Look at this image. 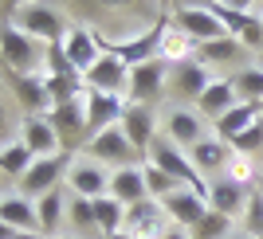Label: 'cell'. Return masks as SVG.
Here are the masks:
<instances>
[{"mask_svg": "<svg viewBox=\"0 0 263 239\" xmlns=\"http://www.w3.org/2000/svg\"><path fill=\"white\" fill-rule=\"evenodd\" d=\"M243 235L259 239L263 235V188H252L248 192V208H243Z\"/></svg>", "mask_w": 263, "mask_h": 239, "instance_id": "obj_36", "label": "cell"}, {"mask_svg": "<svg viewBox=\"0 0 263 239\" xmlns=\"http://www.w3.org/2000/svg\"><path fill=\"white\" fill-rule=\"evenodd\" d=\"M145 161H154L157 169H165V173L173 176L181 188H189V192H197V196H204V200H209V188H212V185L197 173V165L189 161V153L181 149V145H173L169 137H161V133H157L154 145H149V153H145Z\"/></svg>", "mask_w": 263, "mask_h": 239, "instance_id": "obj_1", "label": "cell"}, {"mask_svg": "<svg viewBox=\"0 0 263 239\" xmlns=\"http://www.w3.org/2000/svg\"><path fill=\"white\" fill-rule=\"evenodd\" d=\"M44 55H47V47L35 44L32 35L16 32L12 24L0 28V63L8 67L12 75H40L44 71Z\"/></svg>", "mask_w": 263, "mask_h": 239, "instance_id": "obj_3", "label": "cell"}, {"mask_svg": "<svg viewBox=\"0 0 263 239\" xmlns=\"http://www.w3.org/2000/svg\"><path fill=\"white\" fill-rule=\"evenodd\" d=\"M220 4H228L232 12H252L255 4H259V0H220Z\"/></svg>", "mask_w": 263, "mask_h": 239, "instance_id": "obj_39", "label": "cell"}, {"mask_svg": "<svg viewBox=\"0 0 263 239\" xmlns=\"http://www.w3.org/2000/svg\"><path fill=\"white\" fill-rule=\"evenodd\" d=\"M248 192H252V188L236 185V181H228V176H216L212 188H209V208L236 220V216H243V208H248Z\"/></svg>", "mask_w": 263, "mask_h": 239, "instance_id": "obj_23", "label": "cell"}, {"mask_svg": "<svg viewBox=\"0 0 263 239\" xmlns=\"http://www.w3.org/2000/svg\"><path fill=\"white\" fill-rule=\"evenodd\" d=\"M255 16H259V24H263V8H259V12H255Z\"/></svg>", "mask_w": 263, "mask_h": 239, "instance_id": "obj_49", "label": "cell"}, {"mask_svg": "<svg viewBox=\"0 0 263 239\" xmlns=\"http://www.w3.org/2000/svg\"><path fill=\"white\" fill-rule=\"evenodd\" d=\"M161 239H193V231H189V228H177V224H173V228L165 231Z\"/></svg>", "mask_w": 263, "mask_h": 239, "instance_id": "obj_40", "label": "cell"}, {"mask_svg": "<svg viewBox=\"0 0 263 239\" xmlns=\"http://www.w3.org/2000/svg\"><path fill=\"white\" fill-rule=\"evenodd\" d=\"M90 208H95V224H99V235H114V231H122V224H126V204L122 200H114V196H99V200H90Z\"/></svg>", "mask_w": 263, "mask_h": 239, "instance_id": "obj_30", "label": "cell"}, {"mask_svg": "<svg viewBox=\"0 0 263 239\" xmlns=\"http://www.w3.org/2000/svg\"><path fill=\"white\" fill-rule=\"evenodd\" d=\"M142 173H145V192H149V200H165V196L169 192H177V181L169 173H165V169H157L154 161H142Z\"/></svg>", "mask_w": 263, "mask_h": 239, "instance_id": "obj_35", "label": "cell"}, {"mask_svg": "<svg viewBox=\"0 0 263 239\" xmlns=\"http://www.w3.org/2000/svg\"><path fill=\"white\" fill-rule=\"evenodd\" d=\"M24 4H35V0H4V8H8V16H12L16 8H24Z\"/></svg>", "mask_w": 263, "mask_h": 239, "instance_id": "obj_43", "label": "cell"}, {"mask_svg": "<svg viewBox=\"0 0 263 239\" xmlns=\"http://www.w3.org/2000/svg\"><path fill=\"white\" fill-rule=\"evenodd\" d=\"M126 98L118 94H102V90H87V133L95 137V133H102L106 126H118L122 114H126ZM87 137V142H90Z\"/></svg>", "mask_w": 263, "mask_h": 239, "instance_id": "obj_19", "label": "cell"}, {"mask_svg": "<svg viewBox=\"0 0 263 239\" xmlns=\"http://www.w3.org/2000/svg\"><path fill=\"white\" fill-rule=\"evenodd\" d=\"M232 149L236 153H248V157H255V153H263V118L255 122L252 130H243L236 142H232Z\"/></svg>", "mask_w": 263, "mask_h": 239, "instance_id": "obj_37", "label": "cell"}, {"mask_svg": "<svg viewBox=\"0 0 263 239\" xmlns=\"http://www.w3.org/2000/svg\"><path fill=\"white\" fill-rule=\"evenodd\" d=\"M212 78H216V75L200 63L197 55H193V59H185V63H173V67H169V87H165V90L197 106V98L204 94V87H209Z\"/></svg>", "mask_w": 263, "mask_h": 239, "instance_id": "obj_12", "label": "cell"}, {"mask_svg": "<svg viewBox=\"0 0 263 239\" xmlns=\"http://www.w3.org/2000/svg\"><path fill=\"white\" fill-rule=\"evenodd\" d=\"M228 239H252V235H243V231H232V235Z\"/></svg>", "mask_w": 263, "mask_h": 239, "instance_id": "obj_48", "label": "cell"}, {"mask_svg": "<svg viewBox=\"0 0 263 239\" xmlns=\"http://www.w3.org/2000/svg\"><path fill=\"white\" fill-rule=\"evenodd\" d=\"M12 90H16V102L24 106V114H51V94L40 75H12Z\"/></svg>", "mask_w": 263, "mask_h": 239, "instance_id": "obj_27", "label": "cell"}, {"mask_svg": "<svg viewBox=\"0 0 263 239\" xmlns=\"http://www.w3.org/2000/svg\"><path fill=\"white\" fill-rule=\"evenodd\" d=\"M32 149L20 142V137H12V142H4L0 145V173L4 176H12V181H20L28 169H32Z\"/></svg>", "mask_w": 263, "mask_h": 239, "instance_id": "obj_31", "label": "cell"}, {"mask_svg": "<svg viewBox=\"0 0 263 239\" xmlns=\"http://www.w3.org/2000/svg\"><path fill=\"white\" fill-rule=\"evenodd\" d=\"M110 196H114V200H122L126 208L149 200V192H145L142 161H138V165H122V169H114V173H110Z\"/></svg>", "mask_w": 263, "mask_h": 239, "instance_id": "obj_21", "label": "cell"}, {"mask_svg": "<svg viewBox=\"0 0 263 239\" xmlns=\"http://www.w3.org/2000/svg\"><path fill=\"white\" fill-rule=\"evenodd\" d=\"M63 185H67V192H75V196L99 200V196L110 192V169H106V165H99L95 157H87V153H75L71 165H67Z\"/></svg>", "mask_w": 263, "mask_h": 239, "instance_id": "obj_7", "label": "cell"}, {"mask_svg": "<svg viewBox=\"0 0 263 239\" xmlns=\"http://www.w3.org/2000/svg\"><path fill=\"white\" fill-rule=\"evenodd\" d=\"M161 208H165V216H169V224H177V228H197L200 220L209 216V200L204 196H197V192H189V188H177V192H169L161 200Z\"/></svg>", "mask_w": 263, "mask_h": 239, "instance_id": "obj_17", "label": "cell"}, {"mask_svg": "<svg viewBox=\"0 0 263 239\" xmlns=\"http://www.w3.org/2000/svg\"><path fill=\"white\" fill-rule=\"evenodd\" d=\"M16 239H47V235H44V231H20Z\"/></svg>", "mask_w": 263, "mask_h": 239, "instance_id": "obj_45", "label": "cell"}, {"mask_svg": "<svg viewBox=\"0 0 263 239\" xmlns=\"http://www.w3.org/2000/svg\"><path fill=\"white\" fill-rule=\"evenodd\" d=\"M51 126L59 130V142H63V149L67 145H75V142H83L87 145V90L83 94H75V98H67V102H55L51 106Z\"/></svg>", "mask_w": 263, "mask_h": 239, "instance_id": "obj_9", "label": "cell"}, {"mask_svg": "<svg viewBox=\"0 0 263 239\" xmlns=\"http://www.w3.org/2000/svg\"><path fill=\"white\" fill-rule=\"evenodd\" d=\"M255 188H263V173H259V185H255Z\"/></svg>", "mask_w": 263, "mask_h": 239, "instance_id": "obj_50", "label": "cell"}, {"mask_svg": "<svg viewBox=\"0 0 263 239\" xmlns=\"http://www.w3.org/2000/svg\"><path fill=\"white\" fill-rule=\"evenodd\" d=\"M122 130H126L130 145L138 149V157L145 161V153H149L154 137L161 133V118L154 114V106H126V114H122Z\"/></svg>", "mask_w": 263, "mask_h": 239, "instance_id": "obj_15", "label": "cell"}, {"mask_svg": "<svg viewBox=\"0 0 263 239\" xmlns=\"http://www.w3.org/2000/svg\"><path fill=\"white\" fill-rule=\"evenodd\" d=\"M197 59L204 67H248L252 63V51L240 44V39H232V35H224V39H212V44H200L197 47Z\"/></svg>", "mask_w": 263, "mask_h": 239, "instance_id": "obj_20", "label": "cell"}, {"mask_svg": "<svg viewBox=\"0 0 263 239\" xmlns=\"http://www.w3.org/2000/svg\"><path fill=\"white\" fill-rule=\"evenodd\" d=\"M169 228H173V224H169V216H165L161 200H142V204L126 208V224H122V231H130L134 239H161Z\"/></svg>", "mask_w": 263, "mask_h": 239, "instance_id": "obj_14", "label": "cell"}, {"mask_svg": "<svg viewBox=\"0 0 263 239\" xmlns=\"http://www.w3.org/2000/svg\"><path fill=\"white\" fill-rule=\"evenodd\" d=\"M0 220H4V224H8L16 235H20V231H40L35 200H28V196H20V192L0 196Z\"/></svg>", "mask_w": 263, "mask_h": 239, "instance_id": "obj_26", "label": "cell"}, {"mask_svg": "<svg viewBox=\"0 0 263 239\" xmlns=\"http://www.w3.org/2000/svg\"><path fill=\"white\" fill-rule=\"evenodd\" d=\"M83 87H87V90H102V94L126 98V94H130V63H122L114 51H106L99 63L83 75Z\"/></svg>", "mask_w": 263, "mask_h": 239, "instance_id": "obj_10", "label": "cell"}, {"mask_svg": "<svg viewBox=\"0 0 263 239\" xmlns=\"http://www.w3.org/2000/svg\"><path fill=\"white\" fill-rule=\"evenodd\" d=\"M8 130H12V122H8V110H4V102H0V145H4V142H12V137H8Z\"/></svg>", "mask_w": 263, "mask_h": 239, "instance_id": "obj_38", "label": "cell"}, {"mask_svg": "<svg viewBox=\"0 0 263 239\" xmlns=\"http://www.w3.org/2000/svg\"><path fill=\"white\" fill-rule=\"evenodd\" d=\"M67 165H71V153H51V157H35L32 169L16 181V188H20V196H28V200H40V196H47L51 188L63 185L67 176Z\"/></svg>", "mask_w": 263, "mask_h": 239, "instance_id": "obj_6", "label": "cell"}, {"mask_svg": "<svg viewBox=\"0 0 263 239\" xmlns=\"http://www.w3.org/2000/svg\"><path fill=\"white\" fill-rule=\"evenodd\" d=\"M212 133V126L204 122V114H200L197 106H189V102H177V106H169L161 114V137H169L173 145H181V149H193V145H200L204 137Z\"/></svg>", "mask_w": 263, "mask_h": 239, "instance_id": "obj_4", "label": "cell"}, {"mask_svg": "<svg viewBox=\"0 0 263 239\" xmlns=\"http://www.w3.org/2000/svg\"><path fill=\"white\" fill-rule=\"evenodd\" d=\"M16 137L32 149V157H51V153H63L59 130L51 126V118H47V114H24L20 126H16Z\"/></svg>", "mask_w": 263, "mask_h": 239, "instance_id": "obj_13", "label": "cell"}, {"mask_svg": "<svg viewBox=\"0 0 263 239\" xmlns=\"http://www.w3.org/2000/svg\"><path fill=\"white\" fill-rule=\"evenodd\" d=\"M173 24L185 35H193L197 44H212V39H224V35H228V28L220 24V16L212 8H177Z\"/></svg>", "mask_w": 263, "mask_h": 239, "instance_id": "obj_16", "label": "cell"}, {"mask_svg": "<svg viewBox=\"0 0 263 239\" xmlns=\"http://www.w3.org/2000/svg\"><path fill=\"white\" fill-rule=\"evenodd\" d=\"M259 239H263V235H259Z\"/></svg>", "mask_w": 263, "mask_h": 239, "instance_id": "obj_52", "label": "cell"}, {"mask_svg": "<svg viewBox=\"0 0 263 239\" xmlns=\"http://www.w3.org/2000/svg\"><path fill=\"white\" fill-rule=\"evenodd\" d=\"M79 153L95 157L99 165H106L110 173H114V169H122V165H138V161H142V157H138V149L130 145V137H126V130H122V122H118V126H106L102 133H95V137H90Z\"/></svg>", "mask_w": 263, "mask_h": 239, "instance_id": "obj_5", "label": "cell"}, {"mask_svg": "<svg viewBox=\"0 0 263 239\" xmlns=\"http://www.w3.org/2000/svg\"><path fill=\"white\" fill-rule=\"evenodd\" d=\"M224 176H228V181H236V185H243V188H255V185H259L255 157H248V153H236V149H232V161H228V169H224Z\"/></svg>", "mask_w": 263, "mask_h": 239, "instance_id": "obj_33", "label": "cell"}, {"mask_svg": "<svg viewBox=\"0 0 263 239\" xmlns=\"http://www.w3.org/2000/svg\"><path fill=\"white\" fill-rule=\"evenodd\" d=\"M63 51H67V59H71V67H75L79 75H87L90 67L106 55V47H102V35H95V28L71 24L67 35H63Z\"/></svg>", "mask_w": 263, "mask_h": 239, "instance_id": "obj_11", "label": "cell"}, {"mask_svg": "<svg viewBox=\"0 0 263 239\" xmlns=\"http://www.w3.org/2000/svg\"><path fill=\"white\" fill-rule=\"evenodd\" d=\"M189 161L197 165V173L212 185V181H216V176H224V169H228V161H232V145H228V142H220L216 133H209L200 145H193V149H189Z\"/></svg>", "mask_w": 263, "mask_h": 239, "instance_id": "obj_18", "label": "cell"}, {"mask_svg": "<svg viewBox=\"0 0 263 239\" xmlns=\"http://www.w3.org/2000/svg\"><path fill=\"white\" fill-rule=\"evenodd\" d=\"M232 231H236V220L224 216V212H212V208H209V216H204L197 228H193V239H228Z\"/></svg>", "mask_w": 263, "mask_h": 239, "instance_id": "obj_34", "label": "cell"}, {"mask_svg": "<svg viewBox=\"0 0 263 239\" xmlns=\"http://www.w3.org/2000/svg\"><path fill=\"white\" fill-rule=\"evenodd\" d=\"M161 4H177V0H161Z\"/></svg>", "mask_w": 263, "mask_h": 239, "instance_id": "obj_51", "label": "cell"}, {"mask_svg": "<svg viewBox=\"0 0 263 239\" xmlns=\"http://www.w3.org/2000/svg\"><path fill=\"white\" fill-rule=\"evenodd\" d=\"M63 231L83 235V239H102V235H99V224H95V208H90L87 196H75V192H71V200H67V224H63Z\"/></svg>", "mask_w": 263, "mask_h": 239, "instance_id": "obj_29", "label": "cell"}, {"mask_svg": "<svg viewBox=\"0 0 263 239\" xmlns=\"http://www.w3.org/2000/svg\"><path fill=\"white\" fill-rule=\"evenodd\" d=\"M212 0H177V8H209Z\"/></svg>", "mask_w": 263, "mask_h": 239, "instance_id": "obj_41", "label": "cell"}, {"mask_svg": "<svg viewBox=\"0 0 263 239\" xmlns=\"http://www.w3.org/2000/svg\"><path fill=\"white\" fill-rule=\"evenodd\" d=\"M259 118H263V106H255V102H236V106H232L224 118L212 122V133H216L220 142H228V145H232L243 130H252Z\"/></svg>", "mask_w": 263, "mask_h": 239, "instance_id": "obj_22", "label": "cell"}, {"mask_svg": "<svg viewBox=\"0 0 263 239\" xmlns=\"http://www.w3.org/2000/svg\"><path fill=\"white\" fill-rule=\"evenodd\" d=\"M0 239H16V231H12L8 224H4V220H0Z\"/></svg>", "mask_w": 263, "mask_h": 239, "instance_id": "obj_44", "label": "cell"}, {"mask_svg": "<svg viewBox=\"0 0 263 239\" xmlns=\"http://www.w3.org/2000/svg\"><path fill=\"white\" fill-rule=\"evenodd\" d=\"M67 200H71L67 185L51 188L47 196H40V200H35V216H40V231H44L47 239H51V235H59V228L67 224Z\"/></svg>", "mask_w": 263, "mask_h": 239, "instance_id": "obj_25", "label": "cell"}, {"mask_svg": "<svg viewBox=\"0 0 263 239\" xmlns=\"http://www.w3.org/2000/svg\"><path fill=\"white\" fill-rule=\"evenodd\" d=\"M232 87L240 94V102H255L263 106V63H248L232 75Z\"/></svg>", "mask_w": 263, "mask_h": 239, "instance_id": "obj_32", "label": "cell"}, {"mask_svg": "<svg viewBox=\"0 0 263 239\" xmlns=\"http://www.w3.org/2000/svg\"><path fill=\"white\" fill-rule=\"evenodd\" d=\"M102 239H134L130 231H114V235H102Z\"/></svg>", "mask_w": 263, "mask_h": 239, "instance_id": "obj_46", "label": "cell"}, {"mask_svg": "<svg viewBox=\"0 0 263 239\" xmlns=\"http://www.w3.org/2000/svg\"><path fill=\"white\" fill-rule=\"evenodd\" d=\"M99 4H102V8H130L134 0H99Z\"/></svg>", "mask_w": 263, "mask_h": 239, "instance_id": "obj_42", "label": "cell"}, {"mask_svg": "<svg viewBox=\"0 0 263 239\" xmlns=\"http://www.w3.org/2000/svg\"><path fill=\"white\" fill-rule=\"evenodd\" d=\"M197 47H200V44L193 39V35H185L173 20H169V24H165V32H161V44H157V59L173 67V63L193 59V55H197Z\"/></svg>", "mask_w": 263, "mask_h": 239, "instance_id": "obj_28", "label": "cell"}, {"mask_svg": "<svg viewBox=\"0 0 263 239\" xmlns=\"http://www.w3.org/2000/svg\"><path fill=\"white\" fill-rule=\"evenodd\" d=\"M165 87H169V63H161V59L134 63L130 67V94H126V102H130V106H149L157 94H165Z\"/></svg>", "mask_w": 263, "mask_h": 239, "instance_id": "obj_8", "label": "cell"}, {"mask_svg": "<svg viewBox=\"0 0 263 239\" xmlns=\"http://www.w3.org/2000/svg\"><path fill=\"white\" fill-rule=\"evenodd\" d=\"M12 28L16 32H24V35H32L35 44H44V47H51V44H63V35H67V28L71 24L59 16L55 8H47V4H24V8H16L12 12Z\"/></svg>", "mask_w": 263, "mask_h": 239, "instance_id": "obj_2", "label": "cell"}, {"mask_svg": "<svg viewBox=\"0 0 263 239\" xmlns=\"http://www.w3.org/2000/svg\"><path fill=\"white\" fill-rule=\"evenodd\" d=\"M51 239H83V235H71V231H59V235H51Z\"/></svg>", "mask_w": 263, "mask_h": 239, "instance_id": "obj_47", "label": "cell"}, {"mask_svg": "<svg viewBox=\"0 0 263 239\" xmlns=\"http://www.w3.org/2000/svg\"><path fill=\"white\" fill-rule=\"evenodd\" d=\"M236 102H240V94L232 87V78H212L209 87H204V94L197 98V110L204 114V122H216V118H224Z\"/></svg>", "mask_w": 263, "mask_h": 239, "instance_id": "obj_24", "label": "cell"}]
</instances>
